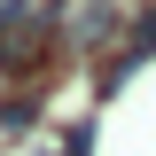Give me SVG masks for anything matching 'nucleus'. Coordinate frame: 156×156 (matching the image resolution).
<instances>
[{
  "instance_id": "f257e3e1",
  "label": "nucleus",
  "mask_w": 156,
  "mask_h": 156,
  "mask_svg": "<svg viewBox=\"0 0 156 156\" xmlns=\"http://www.w3.org/2000/svg\"><path fill=\"white\" fill-rule=\"evenodd\" d=\"M47 23H55V0H0V70H31Z\"/></svg>"
},
{
  "instance_id": "f03ea898",
  "label": "nucleus",
  "mask_w": 156,
  "mask_h": 156,
  "mask_svg": "<svg viewBox=\"0 0 156 156\" xmlns=\"http://www.w3.org/2000/svg\"><path fill=\"white\" fill-rule=\"evenodd\" d=\"M31 117H39V101H31V94H8V101H0V133H23Z\"/></svg>"
}]
</instances>
